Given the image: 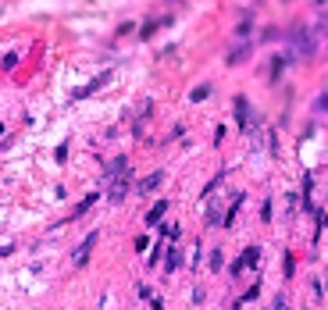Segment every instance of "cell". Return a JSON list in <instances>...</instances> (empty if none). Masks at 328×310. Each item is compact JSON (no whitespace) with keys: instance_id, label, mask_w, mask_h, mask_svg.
<instances>
[{"instance_id":"obj_1","label":"cell","mask_w":328,"mask_h":310,"mask_svg":"<svg viewBox=\"0 0 328 310\" xmlns=\"http://www.w3.org/2000/svg\"><path fill=\"white\" fill-rule=\"evenodd\" d=\"M285 39H289V47H293V50H300L303 57H311V54H314V47H318V39H314L303 25H293V29L285 32Z\"/></svg>"},{"instance_id":"obj_2","label":"cell","mask_w":328,"mask_h":310,"mask_svg":"<svg viewBox=\"0 0 328 310\" xmlns=\"http://www.w3.org/2000/svg\"><path fill=\"white\" fill-rule=\"evenodd\" d=\"M236 118H239L243 132L253 129V111H250V100H246V96H236Z\"/></svg>"},{"instance_id":"obj_3","label":"cell","mask_w":328,"mask_h":310,"mask_svg":"<svg viewBox=\"0 0 328 310\" xmlns=\"http://www.w3.org/2000/svg\"><path fill=\"white\" fill-rule=\"evenodd\" d=\"M93 246H96V232H89V235L79 242V250H75V267H82V264L89 260V250H93Z\"/></svg>"},{"instance_id":"obj_4","label":"cell","mask_w":328,"mask_h":310,"mask_svg":"<svg viewBox=\"0 0 328 310\" xmlns=\"http://www.w3.org/2000/svg\"><path fill=\"white\" fill-rule=\"evenodd\" d=\"M104 171H107V178H114V175H118V178H125V175H129V157H114Z\"/></svg>"},{"instance_id":"obj_5","label":"cell","mask_w":328,"mask_h":310,"mask_svg":"<svg viewBox=\"0 0 328 310\" xmlns=\"http://www.w3.org/2000/svg\"><path fill=\"white\" fill-rule=\"evenodd\" d=\"M161 182H164V171H154V175L139 178V185H136V189H139V193H154V189H157Z\"/></svg>"},{"instance_id":"obj_6","label":"cell","mask_w":328,"mask_h":310,"mask_svg":"<svg viewBox=\"0 0 328 310\" xmlns=\"http://www.w3.org/2000/svg\"><path fill=\"white\" fill-rule=\"evenodd\" d=\"M164 214H168V200H157V203L150 207V214H147V225H161Z\"/></svg>"},{"instance_id":"obj_7","label":"cell","mask_w":328,"mask_h":310,"mask_svg":"<svg viewBox=\"0 0 328 310\" xmlns=\"http://www.w3.org/2000/svg\"><path fill=\"white\" fill-rule=\"evenodd\" d=\"M250 50H253V47H250V43H239V47H236V50H232V54H229V65H243L246 57H250Z\"/></svg>"},{"instance_id":"obj_8","label":"cell","mask_w":328,"mask_h":310,"mask_svg":"<svg viewBox=\"0 0 328 310\" xmlns=\"http://www.w3.org/2000/svg\"><path fill=\"white\" fill-rule=\"evenodd\" d=\"M125 189H129V185H125V178H118V182L111 185V193H107V200H111V203H121V200H125Z\"/></svg>"},{"instance_id":"obj_9","label":"cell","mask_w":328,"mask_h":310,"mask_svg":"<svg viewBox=\"0 0 328 310\" xmlns=\"http://www.w3.org/2000/svg\"><path fill=\"white\" fill-rule=\"evenodd\" d=\"M178 264H182V253H178V250H175V246H171V250H168V253H164V267H168V275H171V271H175V267H178Z\"/></svg>"},{"instance_id":"obj_10","label":"cell","mask_w":328,"mask_h":310,"mask_svg":"<svg viewBox=\"0 0 328 310\" xmlns=\"http://www.w3.org/2000/svg\"><path fill=\"white\" fill-rule=\"evenodd\" d=\"M239 260H243V267H253V264L260 260V250H257V246H246V250H243V257H239Z\"/></svg>"},{"instance_id":"obj_11","label":"cell","mask_w":328,"mask_h":310,"mask_svg":"<svg viewBox=\"0 0 328 310\" xmlns=\"http://www.w3.org/2000/svg\"><path fill=\"white\" fill-rule=\"evenodd\" d=\"M239 207H243V193H236V200H232V207H229V214H225V221H221V225H232V221H236V214H239Z\"/></svg>"},{"instance_id":"obj_12","label":"cell","mask_w":328,"mask_h":310,"mask_svg":"<svg viewBox=\"0 0 328 310\" xmlns=\"http://www.w3.org/2000/svg\"><path fill=\"white\" fill-rule=\"evenodd\" d=\"M107 78H111V75H100V78H93L89 86H82V89H79V93H75V96H89L93 89H100V86H107Z\"/></svg>"},{"instance_id":"obj_13","label":"cell","mask_w":328,"mask_h":310,"mask_svg":"<svg viewBox=\"0 0 328 310\" xmlns=\"http://www.w3.org/2000/svg\"><path fill=\"white\" fill-rule=\"evenodd\" d=\"M282 68H285V57L278 54V57L271 61V82H278V75H282Z\"/></svg>"},{"instance_id":"obj_14","label":"cell","mask_w":328,"mask_h":310,"mask_svg":"<svg viewBox=\"0 0 328 310\" xmlns=\"http://www.w3.org/2000/svg\"><path fill=\"white\" fill-rule=\"evenodd\" d=\"M93 203H96V193H93V196H86V200H82L79 207H75V211H72V218H79V214H86V211H89V207H93Z\"/></svg>"},{"instance_id":"obj_15","label":"cell","mask_w":328,"mask_h":310,"mask_svg":"<svg viewBox=\"0 0 328 310\" xmlns=\"http://www.w3.org/2000/svg\"><path fill=\"white\" fill-rule=\"evenodd\" d=\"M221 178H225V171H218V175H214V178H211V182H207V189H203V193H200V196H211V193H214V189H218V185H221Z\"/></svg>"},{"instance_id":"obj_16","label":"cell","mask_w":328,"mask_h":310,"mask_svg":"<svg viewBox=\"0 0 328 310\" xmlns=\"http://www.w3.org/2000/svg\"><path fill=\"white\" fill-rule=\"evenodd\" d=\"M207 225H221V211H218V203L207 207Z\"/></svg>"},{"instance_id":"obj_17","label":"cell","mask_w":328,"mask_h":310,"mask_svg":"<svg viewBox=\"0 0 328 310\" xmlns=\"http://www.w3.org/2000/svg\"><path fill=\"white\" fill-rule=\"evenodd\" d=\"M221 264H225V253L221 250H211V271H221Z\"/></svg>"},{"instance_id":"obj_18","label":"cell","mask_w":328,"mask_h":310,"mask_svg":"<svg viewBox=\"0 0 328 310\" xmlns=\"http://www.w3.org/2000/svg\"><path fill=\"white\" fill-rule=\"evenodd\" d=\"M246 267H243V260H232V267H229V278H236V275H243Z\"/></svg>"},{"instance_id":"obj_19","label":"cell","mask_w":328,"mask_h":310,"mask_svg":"<svg viewBox=\"0 0 328 310\" xmlns=\"http://www.w3.org/2000/svg\"><path fill=\"white\" fill-rule=\"evenodd\" d=\"M207 93H211V86H200V89H193V100H196V104H200V100H203V96H207Z\"/></svg>"},{"instance_id":"obj_20","label":"cell","mask_w":328,"mask_h":310,"mask_svg":"<svg viewBox=\"0 0 328 310\" xmlns=\"http://www.w3.org/2000/svg\"><path fill=\"white\" fill-rule=\"evenodd\" d=\"M318 111H321V114H328V93H321V96H318Z\"/></svg>"},{"instance_id":"obj_21","label":"cell","mask_w":328,"mask_h":310,"mask_svg":"<svg viewBox=\"0 0 328 310\" xmlns=\"http://www.w3.org/2000/svg\"><path fill=\"white\" fill-rule=\"evenodd\" d=\"M293 267H296V264H293V257H285V260H282V271H285V278L293 275Z\"/></svg>"},{"instance_id":"obj_22","label":"cell","mask_w":328,"mask_h":310,"mask_svg":"<svg viewBox=\"0 0 328 310\" xmlns=\"http://www.w3.org/2000/svg\"><path fill=\"white\" fill-rule=\"evenodd\" d=\"M150 310H164V303H161V300H154V303H150Z\"/></svg>"}]
</instances>
